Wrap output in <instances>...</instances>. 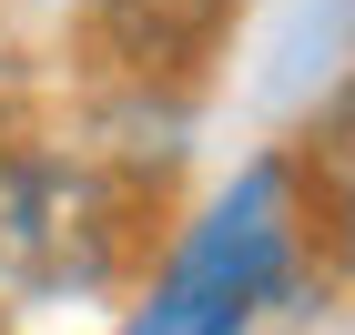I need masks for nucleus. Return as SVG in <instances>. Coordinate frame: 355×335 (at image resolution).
Here are the masks:
<instances>
[{"instance_id": "obj_1", "label": "nucleus", "mask_w": 355, "mask_h": 335, "mask_svg": "<svg viewBox=\"0 0 355 335\" xmlns=\"http://www.w3.org/2000/svg\"><path fill=\"white\" fill-rule=\"evenodd\" d=\"M295 275V234H284V183L274 173H244L234 194L203 214V234L183 244L173 284L153 295L132 335H244V315L264 295H284Z\"/></svg>"}, {"instance_id": "obj_2", "label": "nucleus", "mask_w": 355, "mask_h": 335, "mask_svg": "<svg viewBox=\"0 0 355 335\" xmlns=\"http://www.w3.org/2000/svg\"><path fill=\"white\" fill-rule=\"evenodd\" d=\"M122 264V194L92 163L0 153V275L31 295H92Z\"/></svg>"}, {"instance_id": "obj_3", "label": "nucleus", "mask_w": 355, "mask_h": 335, "mask_svg": "<svg viewBox=\"0 0 355 335\" xmlns=\"http://www.w3.org/2000/svg\"><path fill=\"white\" fill-rule=\"evenodd\" d=\"M234 10L244 0H92V31L132 82H193L223 51Z\"/></svg>"}, {"instance_id": "obj_4", "label": "nucleus", "mask_w": 355, "mask_h": 335, "mask_svg": "<svg viewBox=\"0 0 355 335\" xmlns=\"http://www.w3.org/2000/svg\"><path fill=\"white\" fill-rule=\"evenodd\" d=\"M325 223H335V254H345V275H355V142L325 163Z\"/></svg>"}]
</instances>
